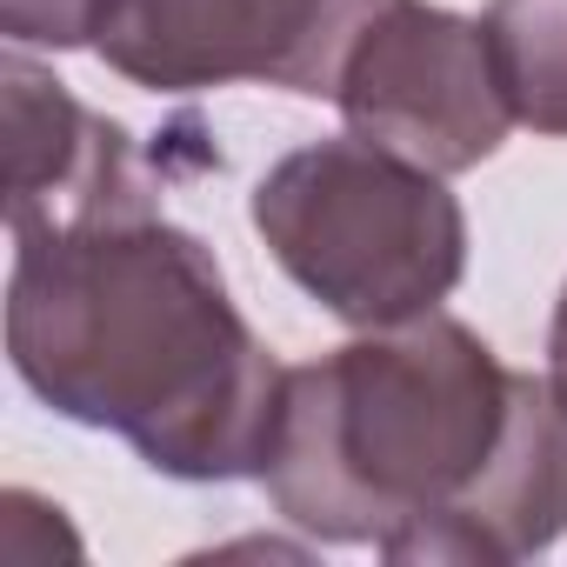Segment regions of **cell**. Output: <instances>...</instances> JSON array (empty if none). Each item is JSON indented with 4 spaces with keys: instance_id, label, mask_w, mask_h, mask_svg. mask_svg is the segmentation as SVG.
Returning a JSON list of instances; mask_svg holds the SVG:
<instances>
[{
    "instance_id": "cell-1",
    "label": "cell",
    "mask_w": 567,
    "mask_h": 567,
    "mask_svg": "<svg viewBox=\"0 0 567 567\" xmlns=\"http://www.w3.org/2000/svg\"><path fill=\"white\" fill-rule=\"evenodd\" d=\"M274 514L401 567H507L567 534V408L467 321L421 315L288 368Z\"/></svg>"
},
{
    "instance_id": "cell-2",
    "label": "cell",
    "mask_w": 567,
    "mask_h": 567,
    "mask_svg": "<svg viewBox=\"0 0 567 567\" xmlns=\"http://www.w3.org/2000/svg\"><path fill=\"white\" fill-rule=\"evenodd\" d=\"M8 361L41 408L121 434L154 474L194 487L260 481L288 381L214 247L161 207L14 240Z\"/></svg>"
},
{
    "instance_id": "cell-3",
    "label": "cell",
    "mask_w": 567,
    "mask_h": 567,
    "mask_svg": "<svg viewBox=\"0 0 567 567\" xmlns=\"http://www.w3.org/2000/svg\"><path fill=\"white\" fill-rule=\"evenodd\" d=\"M247 214L280 274L354 334L434 315L467 274V214L447 174L361 134L280 154Z\"/></svg>"
},
{
    "instance_id": "cell-4",
    "label": "cell",
    "mask_w": 567,
    "mask_h": 567,
    "mask_svg": "<svg viewBox=\"0 0 567 567\" xmlns=\"http://www.w3.org/2000/svg\"><path fill=\"white\" fill-rule=\"evenodd\" d=\"M381 8L394 0H121L94 54L147 94L254 81L334 101L348 54Z\"/></svg>"
},
{
    "instance_id": "cell-5",
    "label": "cell",
    "mask_w": 567,
    "mask_h": 567,
    "mask_svg": "<svg viewBox=\"0 0 567 567\" xmlns=\"http://www.w3.org/2000/svg\"><path fill=\"white\" fill-rule=\"evenodd\" d=\"M334 107L348 134L434 174H467L494 161L514 127L487 28L427 0H394L361 28Z\"/></svg>"
},
{
    "instance_id": "cell-6",
    "label": "cell",
    "mask_w": 567,
    "mask_h": 567,
    "mask_svg": "<svg viewBox=\"0 0 567 567\" xmlns=\"http://www.w3.org/2000/svg\"><path fill=\"white\" fill-rule=\"evenodd\" d=\"M0 114H8V234L41 240L101 214L154 207L147 161L134 134L68 94L28 48L0 61Z\"/></svg>"
},
{
    "instance_id": "cell-7",
    "label": "cell",
    "mask_w": 567,
    "mask_h": 567,
    "mask_svg": "<svg viewBox=\"0 0 567 567\" xmlns=\"http://www.w3.org/2000/svg\"><path fill=\"white\" fill-rule=\"evenodd\" d=\"M481 28L514 121L567 141V0H487Z\"/></svg>"
},
{
    "instance_id": "cell-8",
    "label": "cell",
    "mask_w": 567,
    "mask_h": 567,
    "mask_svg": "<svg viewBox=\"0 0 567 567\" xmlns=\"http://www.w3.org/2000/svg\"><path fill=\"white\" fill-rule=\"evenodd\" d=\"M121 14V0H0V34L8 48H101L107 21Z\"/></svg>"
},
{
    "instance_id": "cell-9",
    "label": "cell",
    "mask_w": 567,
    "mask_h": 567,
    "mask_svg": "<svg viewBox=\"0 0 567 567\" xmlns=\"http://www.w3.org/2000/svg\"><path fill=\"white\" fill-rule=\"evenodd\" d=\"M547 388H554L560 408H567V288H560L554 321H547Z\"/></svg>"
}]
</instances>
